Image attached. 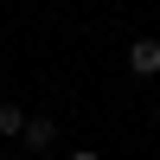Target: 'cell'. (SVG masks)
I'll use <instances>...</instances> for the list:
<instances>
[{
    "instance_id": "cell-1",
    "label": "cell",
    "mask_w": 160,
    "mask_h": 160,
    "mask_svg": "<svg viewBox=\"0 0 160 160\" xmlns=\"http://www.w3.org/2000/svg\"><path fill=\"white\" fill-rule=\"evenodd\" d=\"M128 71L135 77H160V38H135L128 45Z\"/></svg>"
},
{
    "instance_id": "cell-2",
    "label": "cell",
    "mask_w": 160,
    "mask_h": 160,
    "mask_svg": "<svg viewBox=\"0 0 160 160\" xmlns=\"http://www.w3.org/2000/svg\"><path fill=\"white\" fill-rule=\"evenodd\" d=\"M26 148H32V154H51V141H58V122H51V115H26Z\"/></svg>"
},
{
    "instance_id": "cell-3",
    "label": "cell",
    "mask_w": 160,
    "mask_h": 160,
    "mask_svg": "<svg viewBox=\"0 0 160 160\" xmlns=\"http://www.w3.org/2000/svg\"><path fill=\"white\" fill-rule=\"evenodd\" d=\"M0 135H26V109L19 102H0Z\"/></svg>"
},
{
    "instance_id": "cell-4",
    "label": "cell",
    "mask_w": 160,
    "mask_h": 160,
    "mask_svg": "<svg viewBox=\"0 0 160 160\" xmlns=\"http://www.w3.org/2000/svg\"><path fill=\"white\" fill-rule=\"evenodd\" d=\"M71 160H102V154H90V148H77V154H71Z\"/></svg>"
},
{
    "instance_id": "cell-5",
    "label": "cell",
    "mask_w": 160,
    "mask_h": 160,
    "mask_svg": "<svg viewBox=\"0 0 160 160\" xmlns=\"http://www.w3.org/2000/svg\"><path fill=\"white\" fill-rule=\"evenodd\" d=\"M154 122H160V102H154Z\"/></svg>"
}]
</instances>
